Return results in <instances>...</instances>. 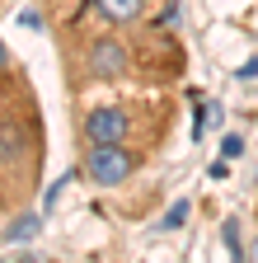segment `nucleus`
<instances>
[{"instance_id": "8", "label": "nucleus", "mask_w": 258, "mask_h": 263, "mask_svg": "<svg viewBox=\"0 0 258 263\" xmlns=\"http://www.w3.org/2000/svg\"><path fill=\"white\" fill-rule=\"evenodd\" d=\"M221 155H225V160H240V155H244V137H235V132H230V137L221 141Z\"/></svg>"}, {"instance_id": "3", "label": "nucleus", "mask_w": 258, "mask_h": 263, "mask_svg": "<svg viewBox=\"0 0 258 263\" xmlns=\"http://www.w3.org/2000/svg\"><path fill=\"white\" fill-rule=\"evenodd\" d=\"M132 132H136V108L132 104H99L80 118L85 141H132Z\"/></svg>"}, {"instance_id": "5", "label": "nucleus", "mask_w": 258, "mask_h": 263, "mask_svg": "<svg viewBox=\"0 0 258 263\" xmlns=\"http://www.w3.org/2000/svg\"><path fill=\"white\" fill-rule=\"evenodd\" d=\"M43 230V216H14V226H5V245H24Z\"/></svg>"}, {"instance_id": "9", "label": "nucleus", "mask_w": 258, "mask_h": 263, "mask_svg": "<svg viewBox=\"0 0 258 263\" xmlns=\"http://www.w3.org/2000/svg\"><path fill=\"white\" fill-rule=\"evenodd\" d=\"M19 24H24V28H43V14H38V10H24Z\"/></svg>"}, {"instance_id": "1", "label": "nucleus", "mask_w": 258, "mask_h": 263, "mask_svg": "<svg viewBox=\"0 0 258 263\" xmlns=\"http://www.w3.org/2000/svg\"><path fill=\"white\" fill-rule=\"evenodd\" d=\"M141 164H146V151L132 141H89V151L80 155L85 179L99 183V188H122Z\"/></svg>"}, {"instance_id": "12", "label": "nucleus", "mask_w": 258, "mask_h": 263, "mask_svg": "<svg viewBox=\"0 0 258 263\" xmlns=\"http://www.w3.org/2000/svg\"><path fill=\"white\" fill-rule=\"evenodd\" d=\"M249 258H258V245H253V249H249Z\"/></svg>"}, {"instance_id": "11", "label": "nucleus", "mask_w": 258, "mask_h": 263, "mask_svg": "<svg viewBox=\"0 0 258 263\" xmlns=\"http://www.w3.org/2000/svg\"><path fill=\"white\" fill-rule=\"evenodd\" d=\"M0 71H10V57H5V47H0Z\"/></svg>"}, {"instance_id": "6", "label": "nucleus", "mask_w": 258, "mask_h": 263, "mask_svg": "<svg viewBox=\"0 0 258 263\" xmlns=\"http://www.w3.org/2000/svg\"><path fill=\"white\" fill-rule=\"evenodd\" d=\"M221 240H225V249H230L235 258H249V249H244V235H240V221H235V216L221 226Z\"/></svg>"}, {"instance_id": "4", "label": "nucleus", "mask_w": 258, "mask_h": 263, "mask_svg": "<svg viewBox=\"0 0 258 263\" xmlns=\"http://www.w3.org/2000/svg\"><path fill=\"white\" fill-rule=\"evenodd\" d=\"M94 10H99L108 24H132V19H141L146 0H94Z\"/></svg>"}, {"instance_id": "7", "label": "nucleus", "mask_w": 258, "mask_h": 263, "mask_svg": "<svg viewBox=\"0 0 258 263\" xmlns=\"http://www.w3.org/2000/svg\"><path fill=\"white\" fill-rule=\"evenodd\" d=\"M183 221H188V202H174V207L165 212V221H160V230H178Z\"/></svg>"}, {"instance_id": "2", "label": "nucleus", "mask_w": 258, "mask_h": 263, "mask_svg": "<svg viewBox=\"0 0 258 263\" xmlns=\"http://www.w3.org/2000/svg\"><path fill=\"white\" fill-rule=\"evenodd\" d=\"M85 80H122L132 76V47L117 33H99V38L85 43Z\"/></svg>"}, {"instance_id": "10", "label": "nucleus", "mask_w": 258, "mask_h": 263, "mask_svg": "<svg viewBox=\"0 0 258 263\" xmlns=\"http://www.w3.org/2000/svg\"><path fill=\"white\" fill-rule=\"evenodd\" d=\"M235 76H240V80H258V57H253V61H244Z\"/></svg>"}]
</instances>
